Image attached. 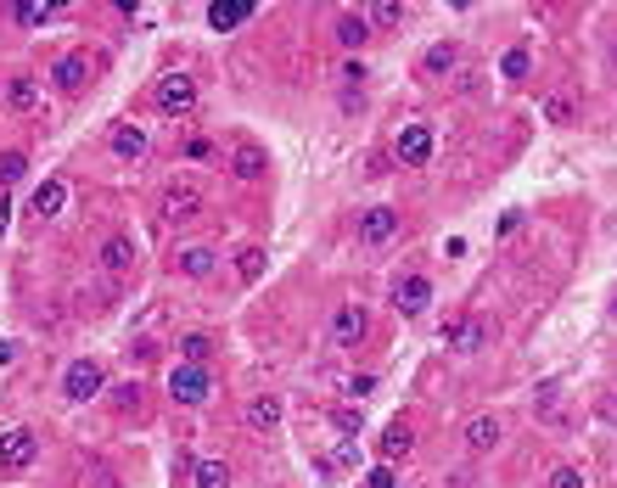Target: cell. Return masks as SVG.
<instances>
[{
  "label": "cell",
  "instance_id": "23",
  "mask_svg": "<svg viewBox=\"0 0 617 488\" xmlns=\"http://www.w3.org/2000/svg\"><path fill=\"white\" fill-rule=\"evenodd\" d=\"M146 146H152V135H146L141 124H118L113 130V152L118 158H146Z\"/></svg>",
  "mask_w": 617,
  "mask_h": 488
},
{
  "label": "cell",
  "instance_id": "11",
  "mask_svg": "<svg viewBox=\"0 0 617 488\" xmlns=\"http://www.w3.org/2000/svg\"><path fill=\"white\" fill-rule=\"evenodd\" d=\"M393 309L410 314V321H416V314H427L433 309V281H427V275H404V281L393 287Z\"/></svg>",
  "mask_w": 617,
  "mask_h": 488
},
{
  "label": "cell",
  "instance_id": "18",
  "mask_svg": "<svg viewBox=\"0 0 617 488\" xmlns=\"http://www.w3.org/2000/svg\"><path fill=\"white\" fill-rule=\"evenodd\" d=\"M281 398H275V393H259V398H247V427L253 432H275V427H281Z\"/></svg>",
  "mask_w": 617,
  "mask_h": 488
},
{
  "label": "cell",
  "instance_id": "19",
  "mask_svg": "<svg viewBox=\"0 0 617 488\" xmlns=\"http://www.w3.org/2000/svg\"><path fill=\"white\" fill-rule=\"evenodd\" d=\"M376 449H381V466H393V460H404V455L416 449V427H410V421H393V427L381 432V443H376Z\"/></svg>",
  "mask_w": 617,
  "mask_h": 488
},
{
  "label": "cell",
  "instance_id": "30",
  "mask_svg": "<svg viewBox=\"0 0 617 488\" xmlns=\"http://www.w3.org/2000/svg\"><path fill=\"white\" fill-rule=\"evenodd\" d=\"M331 427L343 432V438H359V427H365V410H359V405H337V410H331Z\"/></svg>",
  "mask_w": 617,
  "mask_h": 488
},
{
  "label": "cell",
  "instance_id": "37",
  "mask_svg": "<svg viewBox=\"0 0 617 488\" xmlns=\"http://www.w3.org/2000/svg\"><path fill=\"white\" fill-rule=\"evenodd\" d=\"M365 393H376V376H354L348 381V398H365Z\"/></svg>",
  "mask_w": 617,
  "mask_h": 488
},
{
  "label": "cell",
  "instance_id": "35",
  "mask_svg": "<svg viewBox=\"0 0 617 488\" xmlns=\"http://www.w3.org/2000/svg\"><path fill=\"white\" fill-rule=\"evenodd\" d=\"M113 405L118 410H135L141 405V388H135V381H130V388H113Z\"/></svg>",
  "mask_w": 617,
  "mask_h": 488
},
{
  "label": "cell",
  "instance_id": "36",
  "mask_svg": "<svg viewBox=\"0 0 617 488\" xmlns=\"http://www.w3.org/2000/svg\"><path fill=\"white\" fill-rule=\"evenodd\" d=\"M365 488H398V477H393V466H376V472L365 477Z\"/></svg>",
  "mask_w": 617,
  "mask_h": 488
},
{
  "label": "cell",
  "instance_id": "26",
  "mask_svg": "<svg viewBox=\"0 0 617 488\" xmlns=\"http://www.w3.org/2000/svg\"><path fill=\"white\" fill-rule=\"evenodd\" d=\"M191 488H230V466H225V460H197Z\"/></svg>",
  "mask_w": 617,
  "mask_h": 488
},
{
  "label": "cell",
  "instance_id": "21",
  "mask_svg": "<svg viewBox=\"0 0 617 488\" xmlns=\"http://www.w3.org/2000/svg\"><path fill=\"white\" fill-rule=\"evenodd\" d=\"M247 17H253L247 0H214V6H208V23H214L219 34H225V29H242Z\"/></svg>",
  "mask_w": 617,
  "mask_h": 488
},
{
  "label": "cell",
  "instance_id": "10",
  "mask_svg": "<svg viewBox=\"0 0 617 488\" xmlns=\"http://www.w3.org/2000/svg\"><path fill=\"white\" fill-rule=\"evenodd\" d=\"M51 84H56L62 96H79L84 84H90V51H68V56H56Z\"/></svg>",
  "mask_w": 617,
  "mask_h": 488
},
{
  "label": "cell",
  "instance_id": "25",
  "mask_svg": "<svg viewBox=\"0 0 617 488\" xmlns=\"http://www.w3.org/2000/svg\"><path fill=\"white\" fill-rule=\"evenodd\" d=\"M23 175H29V152H23V146H6V152H0V191L17 185Z\"/></svg>",
  "mask_w": 617,
  "mask_h": 488
},
{
  "label": "cell",
  "instance_id": "27",
  "mask_svg": "<svg viewBox=\"0 0 617 488\" xmlns=\"http://www.w3.org/2000/svg\"><path fill=\"white\" fill-rule=\"evenodd\" d=\"M500 73H505L510 84H522L527 73H534V56H527V46H510V51L500 56Z\"/></svg>",
  "mask_w": 617,
  "mask_h": 488
},
{
  "label": "cell",
  "instance_id": "1",
  "mask_svg": "<svg viewBox=\"0 0 617 488\" xmlns=\"http://www.w3.org/2000/svg\"><path fill=\"white\" fill-rule=\"evenodd\" d=\"M197 79L191 73H163L158 79V90H152V107L163 113V118H185V113H197Z\"/></svg>",
  "mask_w": 617,
  "mask_h": 488
},
{
  "label": "cell",
  "instance_id": "12",
  "mask_svg": "<svg viewBox=\"0 0 617 488\" xmlns=\"http://www.w3.org/2000/svg\"><path fill=\"white\" fill-rule=\"evenodd\" d=\"M230 175H236V180H264L270 175V152H264V146L259 141H236V146H230Z\"/></svg>",
  "mask_w": 617,
  "mask_h": 488
},
{
  "label": "cell",
  "instance_id": "28",
  "mask_svg": "<svg viewBox=\"0 0 617 488\" xmlns=\"http://www.w3.org/2000/svg\"><path fill=\"white\" fill-rule=\"evenodd\" d=\"M365 23L371 29H398L404 23V6H398V0H376V6H365Z\"/></svg>",
  "mask_w": 617,
  "mask_h": 488
},
{
  "label": "cell",
  "instance_id": "22",
  "mask_svg": "<svg viewBox=\"0 0 617 488\" xmlns=\"http://www.w3.org/2000/svg\"><path fill=\"white\" fill-rule=\"evenodd\" d=\"M62 202H68V185H62V180H46V185H39L34 197H29V208H34L39 219H56V214H62Z\"/></svg>",
  "mask_w": 617,
  "mask_h": 488
},
{
  "label": "cell",
  "instance_id": "20",
  "mask_svg": "<svg viewBox=\"0 0 617 488\" xmlns=\"http://www.w3.org/2000/svg\"><path fill=\"white\" fill-rule=\"evenodd\" d=\"M455 68H460V46H455V39H438V46H427V56H421V73H427V79H443Z\"/></svg>",
  "mask_w": 617,
  "mask_h": 488
},
{
  "label": "cell",
  "instance_id": "13",
  "mask_svg": "<svg viewBox=\"0 0 617 488\" xmlns=\"http://www.w3.org/2000/svg\"><path fill=\"white\" fill-rule=\"evenodd\" d=\"M393 236H398V208H365V214H359V242L365 247H381Z\"/></svg>",
  "mask_w": 617,
  "mask_h": 488
},
{
  "label": "cell",
  "instance_id": "31",
  "mask_svg": "<svg viewBox=\"0 0 617 488\" xmlns=\"http://www.w3.org/2000/svg\"><path fill=\"white\" fill-rule=\"evenodd\" d=\"M84 488H124L118 483V472H113V466H101V460H90V466H84V477H79Z\"/></svg>",
  "mask_w": 617,
  "mask_h": 488
},
{
  "label": "cell",
  "instance_id": "3",
  "mask_svg": "<svg viewBox=\"0 0 617 488\" xmlns=\"http://www.w3.org/2000/svg\"><path fill=\"white\" fill-rule=\"evenodd\" d=\"M168 398H175V405H208V398H214L208 365H175L168 371Z\"/></svg>",
  "mask_w": 617,
  "mask_h": 488
},
{
  "label": "cell",
  "instance_id": "9",
  "mask_svg": "<svg viewBox=\"0 0 617 488\" xmlns=\"http://www.w3.org/2000/svg\"><path fill=\"white\" fill-rule=\"evenodd\" d=\"M0 107H6L12 118H29L39 107V79L34 73H12L6 84H0Z\"/></svg>",
  "mask_w": 617,
  "mask_h": 488
},
{
  "label": "cell",
  "instance_id": "14",
  "mask_svg": "<svg viewBox=\"0 0 617 488\" xmlns=\"http://www.w3.org/2000/svg\"><path fill=\"white\" fill-rule=\"evenodd\" d=\"M135 259H141V253H135V236H107V242H101V253H96V264L107 270L113 281H118V275H130Z\"/></svg>",
  "mask_w": 617,
  "mask_h": 488
},
{
  "label": "cell",
  "instance_id": "5",
  "mask_svg": "<svg viewBox=\"0 0 617 488\" xmlns=\"http://www.w3.org/2000/svg\"><path fill=\"white\" fill-rule=\"evenodd\" d=\"M101 388H107V376H101L96 359H73L68 376H62V398H68V405H90Z\"/></svg>",
  "mask_w": 617,
  "mask_h": 488
},
{
  "label": "cell",
  "instance_id": "32",
  "mask_svg": "<svg viewBox=\"0 0 617 488\" xmlns=\"http://www.w3.org/2000/svg\"><path fill=\"white\" fill-rule=\"evenodd\" d=\"M12 17L23 29H39V23H51V17H56V6H12Z\"/></svg>",
  "mask_w": 617,
  "mask_h": 488
},
{
  "label": "cell",
  "instance_id": "16",
  "mask_svg": "<svg viewBox=\"0 0 617 488\" xmlns=\"http://www.w3.org/2000/svg\"><path fill=\"white\" fill-rule=\"evenodd\" d=\"M331 34H337V46H343V51H359L371 39V23H365V12L343 6V12H337V23H331Z\"/></svg>",
  "mask_w": 617,
  "mask_h": 488
},
{
  "label": "cell",
  "instance_id": "17",
  "mask_svg": "<svg viewBox=\"0 0 617 488\" xmlns=\"http://www.w3.org/2000/svg\"><path fill=\"white\" fill-rule=\"evenodd\" d=\"M214 264H219L214 247H180V253H175V270L185 275V281H208V275H214Z\"/></svg>",
  "mask_w": 617,
  "mask_h": 488
},
{
  "label": "cell",
  "instance_id": "6",
  "mask_svg": "<svg viewBox=\"0 0 617 488\" xmlns=\"http://www.w3.org/2000/svg\"><path fill=\"white\" fill-rule=\"evenodd\" d=\"M393 158L404 168H427L433 163V124H404L393 135Z\"/></svg>",
  "mask_w": 617,
  "mask_h": 488
},
{
  "label": "cell",
  "instance_id": "8",
  "mask_svg": "<svg viewBox=\"0 0 617 488\" xmlns=\"http://www.w3.org/2000/svg\"><path fill=\"white\" fill-rule=\"evenodd\" d=\"M488 337H494V326H488V321H477V314H460L455 326H443V348H450V354H483Z\"/></svg>",
  "mask_w": 617,
  "mask_h": 488
},
{
  "label": "cell",
  "instance_id": "24",
  "mask_svg": "<svg viewBox=\"0 0 617 488\" xmlns=\"http://www.w3.org/2000/svg\"><path fill=\"white\" fill-rule=\"evenodd\" d=\"M208 359H214V337L185 331V337H180V365H208Z\"/></svg>",
  "mask_w": 617,
  "mask_h": 488
},
{
  "label": "cell",
  "instance_id": "15",
  "mask_svg": "<svg viewBox=\"0 0 617 488\" xmlns=\"http://www.w3.org/2000/svg\"><path fill=\"white\" fill-rule=\"evenodd\" d=\"M460 438H466V449H472V455H488V449L505 438V421H500V415H477V421H466Z\"/></svg>",
  "mask_w": 617,
  "mask_h": 488
},
{
  "label": "cell",
  "instance_id": "39",
  "mask_svg": "<svg viewBox=\"0 0 617 488\" xmlns=\"http://www.w3.org/2000/svg\"><path fill=\"white\" fill-rule=\"evenodd\" d=\"M343 84H365V62H348V68H343Z\"/></svg>",
  "mask_w": 617,
  "mask_h": 488
},
{
  "label": "cell",
  "instance_id": "42",
  "mask_svg": "<svg viewBox=\"0 0 617 488\" xmlns=\"http://www.w3.org/2000/svg\"><path fill=\"white\" fill-rule=\"evenodd\" d=\"M612 314H617V309H612Z\"/></svg>",
  "mask_w": 617,
  "mask_h": 488
},
{
  "label": "cell",
  "instance_id": "41",
  "mask_svg": "<svg viewBox=\"0 0 617 488\" xmlns=\"http://www.w3.org/2000/svg\"><path fill=\"white\" fill-rule=\"evenodd\" d=\"M612 62H617V51H612Z\"/></svg>",
  "mask_w": 617,
  "mask_h": 488
},
{
  "label": "cell",
  "instance_id": "4",
  "mask_svg": "<svg viewBox=\"0 0 617 488\" xmlns=\"http://www.w3.org/2000/svg\"><path fill=\"white\" fill-rule=\"evenodd\" d=\"M158 219L175 225V230L197 225V219H202V191H197V185H168L163 202H158Z\"/></svg>",
  "mask_w": 617,
  "mask_h": 488
},
{
  "label": "cell",
  "instance_id": "2",
  "mask_svg": "<svg viewBox=\"0 0 617 488\" xmlns=\"http://www.w3.org/2000/svg\"><path fill=\"white\" fill-rule=\"evenodd\" d=\"M34 455H39L34 427H6L0 432V477H23L34 466Z\"/></svg>",
  "mask_w": 617,
  "mask_h": 488
},
{
  "label": "cell",
  "instance_id": "40",
  "mask_svg": "<svg viewBox=\"0 0 617 488\" xmlns=\"http://www.w3.org/2000/svg\"><path fill=\"white\" fill-rule=\"evenodd\" d=\"M12 359H17V348L6 343V337H0V365H12Z\"/></svg>",
  "mask_w": 617,
  "mask_h": 488
},
{
  "label": "cell",
  "instance_id": "38",
  "mask_svg": "<svg viewBox=\"0 0 617 488\" xmlns=\"http://www.w3.org/2000/svg\"><path fill=\"white\" fill-rule=\"evenodd\" d=\"M208 152H214V146H208L202 135H191V141H185V158H208Z\"/></svg>",
  "mask_w": 617,
  "mask_h": 488
},
{
  "label": "cell",
  "instance_id": "29",
  "mask_svg": "<svg viewBox=\"0 0 617 488\" xmlns=\"http://www.w3.org/2000/svg\"><path fill=\"white\" fill-rule=\"evenodd\" d=\"M259 275H264V247H242L236 253V281H259Z\"/></svg>",
  "mask_w": 617,
  "mask_h": 488
},
{
  "label": "cell",
  "instance_id": "33",
  "mask_svg": "<svg viewBox=\"0 0 617 488\" xmlns=\"http://www.w3.org/2000/svg\"><path fill=\"white\" fill-rule=\"evenodd\" d=\"M550 488H584V472L578 466H556V472H550Z\"/></svg>",
  "mask_w": 617,
  "mask_h": 488
},
{
  "label": "cell",
  "instance_id": "7",
  "mask_svg": "<svg viewBox=\"0 0 617 488\" xmlns=\"http://www.w3.org/2000/svg\"><path fill=\"white\" fill-rule=\"evenodd\" d=\"M365 337H371L365 304H337V309H331V343H337V348H359Z\"/></svg>",
  "mask_w": 617,
  "mask_h": 488
},
{
  "label": "cell",
  "instance_id": "34",
  "mask_svg": "<svg viewBox=\"0 0 617 488\" xmlns=\"http://www.w3.org/2000/svg\"><path fill=\"white\" fill-rule=\"evenodd\" d=\"M544 118H550V124H567V118H572V101L550 96V101H544Z\"/></svg>",
  "mask_w": 617,
  "mask_h": 488
}]
</instances>
